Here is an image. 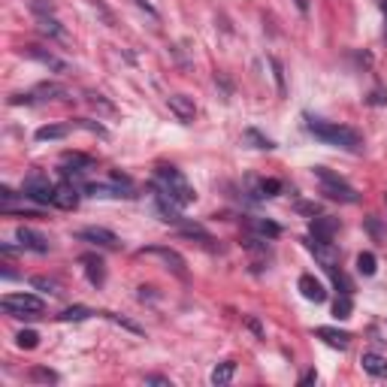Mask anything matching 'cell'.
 Masks as SVG:
<instances>
[{
    "label": "cell",
    "instance_id": "f35d334b",
    "mask_svg": "<svg viewBox=\"0 0 387 387\" xmlns=\"http://www.w3.org/2000/svg\"><path fill=\"white\" fill-rule=\"evenodd\" d=\"M296 6H300V12H306L309 10V0H296Z\"/></svg>",
    "mask_w": 387,
    "mask_h": 387
},
{
    "label": "cell",
    "instance_id": "ffe728a7",
    "mask_svg": "<svg viewBox=\"0 0 387 387\" xmlns=\"http://www.w3.org/2000/svg\"><path fill=\"white\" fill-rule=\"evenodd\" d=\"M233 375H236V363H233V360H224V363H218L215 369H212L209 381L212 384H227Z\"/></svg>",
    "mask_w": 387,
    "mask_h": 387
},
{
    "label": "cell",
    "instance_id": "7402d4cb",
    "mask_svg": "<svg viewBox=\"0 0 387 387\" xmlns=\"http://www.w3.org/2000/svg\"><path fill=\"white\" fill-rule=\"evenodd\" d=\"M37 28L43 30V34H48V37H64V28H61V21H57L55 15H37Z\"/></svg>",
    "mask_w": 387,
    "mask_h": 387
},
{
    "label": "cell",
    "instance_id": "2e32d148",
    "mask_svg": "<svg viewBox=\"0 0 387 387\" xmlns=\"http://www.w3.org/2000/svg\"><path fill=\"white\" fill-rule=\"evenodd\" d=\"M79 263H82V267H85V276H88V282L100 287V285H103V278H106L103 260L97 258V254H85V258H79Z\"/></svg>",
    "mask_w": 387,
    "mask_h": 387
},
{
    "label": "cell",
    "instance_id": "ac0fdd59",
    "mask_svg": "<svg viewBox=\"0 0 387 387\" xmlns=\"http://www.w3.org/2000/svg\"><path fill=\"white\" fill-rule=\"evenodd\" d=\"M312 236H318V240H333L336 236V230H339V224H336L333 218H327V215H321V218H315L312 221Z\"/></svg>",
    "mask_w": 387,
    "mask_h": 387
},
{
    "label": "cell",
    "instance_id": "44dd1931",
    "mask_svg": "<svg viewBox=\"0 0 387 387\" xmlns=\"http://www.w3.org/2000/svg\"><path fill=\"white\" fill-rule=\"evenodd\" d=\"M67 134H70V125H46V127H39L34 136L39 143H46V139H64Z\"/></svg>",
    "mask_w": 387,
    "mask_h": 387
},
{
    "label": "cell",
    "instance_id": "cb8c5ba5",
    "mask_svg": "<svg viewBox=\"0 0 387 387\" xmlns=\"http://www.w3.org/2000/svg\"><path fill=\"white\" fill-rule=\"evenodd\" d=\"M375 269H378V260H375V254L372 251H363L357 258V273L360 276H375Z\"/></svg>",
    "mask_w": 387,
    "mask_h": 387
},
{
    "label": "cell",
    "instance_id": "f1b7e54d",
    "mask_svg": "<svg viewBox=\"0 0 387 387\" xmlns=\"http://www.w3.org/2000/svg\"><path fill=\"white\" fill-rule=\"evenodd\" d=\"M245 143H254V148H276V145H273V139L260 136L258 130H245Z\"/></svg>",
    "mask_w": 387,
    "mask_h": 387
},
{
    "label": "cell",
    "instance_id": "3957f363",
    "mask_svg": "<svg viewBox=\"0 0 387 387\" xmlns=\"http://www.w3.org/2000/svg\"><path fill=\"white\" fill-rule=\"evenodd\" d=\"M315 179L321 182V194L330 197V200H339V203H357V200H360V194L354 191V188L345 182L342 176H336L333 170L315 167Z\"/></svg>",
    "mask_w": 387,
    "mask_h": 387
},
{
    "label": "cell",
    "instance_id": "f546056e",
    "mask_svg": "<svg viewBox=\"0 0 387 387\" xmlns=\"http://www.w3.org/2000/svg\"><path fill=\"white\" fill-rule=\"evenodd\" d=\"M30 378H34V381H43V384H55L57 381V375L52 372V369H34V372H30Z\"/></svg>",
    "mask_w": 387,
    "mask_h": 387
},
{
    "label": "cell",
    "instance_id": "74e56055",
    "mask_svg": "<svg viewBox=\"0 0 387 387\" xmlns=\"http://www.w3.org/2000/svg\"><path fill=\"white\" fill-rule=\"evenodd\" d=\"M315 378H318L315 372H306V375H303V381H300V384H312V381H315Z\"/></svg>",
    "mask_w": 387,
    "mask_h": 387
},
{
    "label": "cell",
    "instance_id": "d4e9b609",
    "mask_svg": "<svg viewBox=\"0 0 387 387\" xmlns=\"http://www.w3.org/2000/svg\"><path fill=\"white\" fill-rule=\"evenodd\" d=\"M100 315H103L106 321H112V324L125 327V330H130V333L143 336V327H139V324H134V321H130V318H121V315H115V312H100Z\"/></svg>",
    "mask_w": 387,
    "mask_h": 387
},
{
    "label": "cell",
    "instance_id": "d6a6232c",
    "mask_svg": "<svg viewBox=\"0 0 387 387\" xmlns=\"http://www.w3.org/2000/svg\"><path fill=\"white\" fill-rule=\"evenodd\" d=\"M30 10H34L37 15H55V10H52V3H48V0H30Z\"/></svg>",
    "mask_w": 387,
    "mask_h": 387
},
{
    "label": "cell",
    "instance_id": "e575fe53",
    "mask_svg": "<svg viewBox=\"0 0 387 387\" xmlns=\"http://www.w3.org/2000/svg\"><path fill=\"white\" fill-rule=\"evenodd\" d=\"M269 64H273V70H276V82H278V91L285 94V73H282V64H278L276 57H273V61H269Z\"/></svg>",
    "mask_w": 387,
    "mask_h": 387
},
{
    "label": "cell",
    "instance_id": "1f68e13d",
    "mask_svg": "<svg viewBox=\"0 0 387 387\" xmlns=\"http://www.w3.org/2000/svg\"><path fill=\"white\" fill-rule=\"evenodd\" d=\"M34 287H39V291H48V294H57V282H55V278L37 276V278H34Z\"/></svg>",
    "mask_w": 387,
    "mask_h": 387
},
{
    "label": "cell",
    "instance_id": "6da1fadb",
    "mask_svg": "<svg viewBox=\"0 0 387 387\" xmlns=\"http://www.w3.org/2000/svg\"><path fill=\"white\" fill-rule=\"evenodd\" d=\"M154 191H161L163 197H170L176 206H191L197 200L191 182H188V179L176 167H158V170H154Z\"/></svg>",
    "mask_w": 387,
    "mask_h": 387
},
{
    "label": "cell",
    "instance_id": "4dcf8cb0",
    "mask_svg": "<svg viewBox=\"0 0 387 387\" xmlns=\"http://www.w3.org/2000/svg\"><path fill=\"white\" fill-rule=\"evenodd\" d=\"M88 103H91L94 109H103V112H109V115L115 112V106H112V103H106L100 94H88Z\"/></svg>",
    "mask_w": 387,
    "mask_h": 387
},
{
    "label": "cell",
    "instance_id": "5b68a950",
    "mask_svg": "<svg viewBox=\"0 0 387 387\" xmlns=\"http://www.w3.org/2000/svg\"><path fill=\"white\" fill-rule=\"evenodd\" d=\"M306 249H309L312 254H315V260H318L321 267H324L330 276L342 273V269H339V251H336L333 240H318V236H309Z\"/></svg>",
    "mask_w": 387,
    "mask_h": 387
},
{
    "label": "cell",
    "instance_id": "8fae6325",
    "mask_svg": "<svg viewBox=\"0 0 387 387\" xmlns=\"http://www.w3.org/2000/svg\"><path fill=\"white\" fill-rule=\"evenodd\" d=\"M21 55L30 57V61H37V64H43V67H48V70H55V73H67V61H61L57 55L46 52V48H39V46H24Z\"/></svg>",
    "mask_w": 387,
    "mask_h": 387
},
{
    "label": "cell",
    "instance_id": "ab89813d",
    "mask_svg": "<svg viewBox=\"0 0 387 387\" xmlns=\"http://www.w3.org/2000/svg\"><path fill=\"white\" fill-rule=\"evenodd\" d=\"M381 12H384V24H387V0H381Z\"/></svg>",
    "mask_w": 387,
    "mask_h": 387
},
{
    "label": "cell",
    "instance_id": "9c48e42d",
    "mask_svg": "<svg viewBox=\"0 0 387 387\" xmlns=\"http://www.w3.org/2000/svg\"><path fill=\"white\" fill-rule=\"evenodd\" d=\"M76 240L91 242V245H97V249H109V251H115L121 245L118 236L106 227H82V230H76Z\"/></svg>",
    "mask_w": 387,
    "mask_h": 387
},
{
    "label": "cell",
    "instance_id": "5bb4252c",
    "mask_svg": "<svg viewBox=\"0 0 387 387\" xmlns=\"http://www.w3.org/2000/svg\"><path fill=\"white\" fill-rule=\"evenodd\" d=\"M315 336H318V339H324L330 348H339V351H345L351 345V336L345 330H336V327H318Z\"/></svg>",
    "mask_w": 387,
    "mask_h": 387
},
{
    "label": "cell",
    "instance_id": "8992f818",
    "mask_svg": "<svg viewBox=\"0 0 387 387\" xmlns=\"http://www.w3.org/2000/svg\"><path fill=\"white\" fill-rule=\"evenodd\" d=\"M139 258H154V260H161L163 267L170 269V273H176L179 278H188L185 258H182V254H179V251L167 249V245H152V249H143V251H139Z\"/></svg>",
    "mask_w": 387,
    "mask_h": 387
},
{
    "label": "cell",
    "instance_id": "d6986e66",
    "mask_svg": "<svg viewBox=\"0 0 387 387\" xmlns=\"http://www.w3.org/2000/svg\"><path fill=\"white\" fill-rule=\"evenodd\" d=\"M249 227L254 230V233H260L263 240H276V236L282 233V227H278L276 221H263V218H251V221H249Z\"/></svg>",
    "mask_w": 387,
    "mask_h": 387
},
{
    "label": "cell",
    "instance_id": "4fadbf2b",
    "mask_svg": "<svg viewBox=\"0 0 387 387\" xmlns=\"http://www.w3.org/2000/svg\"><path fill=\"white\" fill-rule=\"evenodd\" d=\"M57 209H76L79 206V188L73 182H61L55 185V200H52Z\"/></svg>",
    "mask_w": 387,
    "mask_h": 387
},
{
    "label": "cell",
    "instance_id": "836d02e7",
    "mask_svg": "<svg viewBox=\"0 0 387 387\" xmlns=\"http://www.w3.org/2000/svg\"><path fill=\"white\" fill-rule=\"evenodd\" d=\"M76 127H85V130H91V134H97V136H106V130L100 125H94V121H85V118H79Z\"/></svg>",
    "mask_w": 387,
    "mask_h": 387
},
{
    "label": "cell",
    "instance_id": "e0dca14e",
    "mask_svg": "<svg viewBox=\"0 0 387 387\" xmlns=\"http://www.w3.org/2000/svg\"><path fill=\"white\" fill-rule=\"evenodd\" d=\"M360 363H363L366 372H369V375H375V378H384V375H387V360H384L378 351H366Z\"/></svg>",
    "mask_w": 387,
    "mask_h": 387
},
{
    "label": "cell",
    "instance_id": "30bf717a",
    "mask_svg": "<svg viewBox=\"0 0 387 387\" xmlns=\"http://www.w3.org/2000/svg\"><path fill=\"white\" fill-rule=\"evenodd\" d=\"M167 106H170V112L176 115L179 121H182V125H191L194 115H197L194 97H188V94H170L167 97Z\"/></svg>",
    "mask_w": 387,
    "mask_h": 387
},
{
    "label": "cell",
    "instance_id": "484cf974",
    "mask_svg": "<svg viewBox=\"0 0 387 387\" xmlns=\"http://www.w3.org/2000/svg\"><path fill=\"white\" fill-rule=\"evenodd\" d=\"M94 312L91 309H85V306H73V309H64L61 315H57V321H64V324H67V321H85V318H91Z\"/></svg>",
    "mask_w": 387,
    "mask_h": 387
},
{
    "label": "cell",
    "instance_id": "603a6c76",
    "mask_svg": "<svg viewBox=\"0 0 387 387\" xmlns=\"http://www.w3.org/2000/svg\"><path fill=\"white\" fill-rule=\"evenodd\" d=\"M64 167H73V172H85L88 167H91V158H88V154H76V152H67V154H64Z\"/></svg>",
    "mask_w": 387,
    "mask_h": 387
},
{
    "label": "cell",
    "instance_id": "d590c367",
    "mask_svg": "<svg viewBox=\"0 0 387 387\" xmlns=\"http://www.w3.org/2000/svg\"><path fill=\"white\" fill-rule=\"evenodd\" d=\"M145 384H163V387H170V378H161V375H148V378H145Z\"/></svg>",
    "mask_w": 387,
    "mask_h": 387
},
{
    "label": "cell",
    "instance_id": "ba28073f",
    "mask_svg": "<svg viewBox=\"0 0 387 387\" xmlns=\"http://www.w3.org/2000/svg\"><path fill=\"white\" fill-rule=\"evenodd\" d=\"M67 94V88L57 85V82H43V85H37L30 94H21V97H12V106L19 103H46V100H57V97Z\"/></svg>",
    "mask_w": 387,
    "mask_h": 387
},
{
    "label": "cell",
    "instance_id": "4316f807",
    "mask_svg": "<svg viewBox=\"0 0 387 387\" xmlns=\"http://www.w3.org/2000/svg\"><path fill=\"white\" fill-rule=\"evenodd\" d=\"M15 345H19V348H24V351H34L37 345H39V333H34V330H21L19 336H15Z\"/></svg>",
    "mask_w": 387,
    "mask_h": 387
},
{
    "label": "cell",
    "instance_id": "8d00e7d4",
    "mask_svg": "<svg viewBox=\"0 0 387 387\" xmlns=\"http://www.w3.org/2000/svg\"><path fill=\"white\" fill-rule=\"evenodd\" d=\"M245 324H249V327H251V330L258 333V336H263V327H260V324H258V321H254V318H245Z\"/></svg>",
    "mask_w": 387,
    "mask_h": 387
},
{
    "label": "cell",
    "instance_id": "7a4b0ae2",
    "mask_svg": "<svg viewBox=\"0 0 387 387\" xmlns=\"http://www.w3.org/2000/svg\"><path fill=\"white\" fill-rule=\"evenodd\" d=\"M309 130L321 139V143L336 145V148H345V152H357V148L363 145V136H360L357 130H354V127H345V125H336V121L309 118Z\"/></svg>",
    "mask_w": 387,
    "mask_h": 387
},
{
    "label": "cell",
    "instance_id": "9a60e30c",
    "mask_svg": "<svg viewBox=\"0 0 387 387\" xmlns=\"http://www.w3.org/2000/svg\"><path fill=\"white\" fill-rule=\"evenodd\" d=\"M300 294L306 296L309 303H324V300H327L324 285H321L315 276H300Z\"/></svg>",
    "mask_w": 387,
    "mask_h": 387
},
{
    "label": "cell",
    "instance_id": "7c38bea8",
    "mask_svg": "<svg viewBox=\"0 0 387 387\" xmlns=\"http://www.w3.org/2000/svg\"><path fill=\"white\" fill-rule=\"evenodd\" d=\"M15 240H19V245L24 251H37V254L48 251V240L39 233V230H34V227H19V230H15Z\"/></svg>",
    "mask_w": 387,
    "mask_h": 387
},
{
    "label": "cell",
    "instance_id": "83f0119b",
    "mask_svg": "<svg viewBox=\"0 0 387 387\" xmlns=\"http://www.w3.org/2000/svg\"><path fill=\"white\" fill-rule=\"evenodd\" d=\"M336 318H351V294H339V300L333 303Z\"/></svg>",
    "mask_w": 387,
    "mask_h": 387
},
{
    "label": "cell",
    "instance_id": "277c9868",
    "mask_svg": "<svg viewBox=\"0 0 387 387\" xmlns=\"http://www.w3.org/2000/svg\"><path fill=\"white\" fill-rule=\"evenodd\" d=\"M0 306H3V312L12 318H39L46 303L34 294H6L3 300H0Z\"/></svg>",
    "mask_w": 387,
    "mask_h": 387
},
{
    "label": "cell",
    "instance_id": "52a82bcc",
    "mask_svg": "<svg viewBox=\"0 0 387 387\" xmlns=\"http://www.w3.org/2000/svg\"><path fill=\"white\" fill-rule=\"evenodd\" d=\"M24 197L39 206H48L55 200V185L48 182V176H43V172H34V176L24 179Z\"/></svg>",
    "mask_w": 387,
    "mask_h": 387
}]
</instances>
